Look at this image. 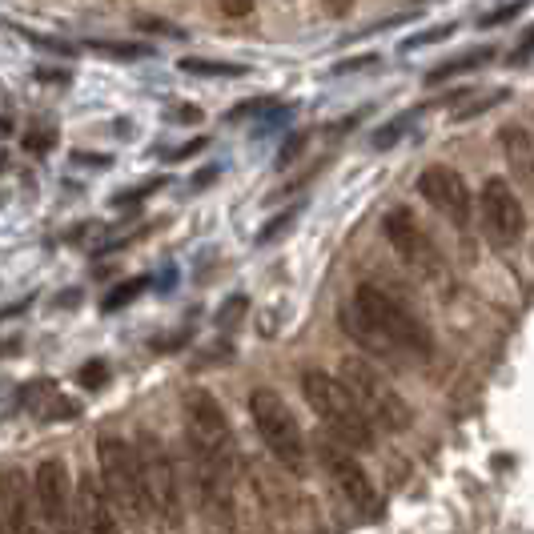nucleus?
<instances>
[{
  "label": "nucleus",
  "instance_id": "nucleus-1",
  "mask_svg": "<svg viewBox=\"0 0 534 534\" xmlns=\"http://www.w3.org/2000/svg\"><path fill=\"white\" fill-rule=\"evenodd\" d=\"M338 322L358 346H366L382 358L410 366V362H430V354H434L430 326L386 286H374V282L354 286Z\"/></svg>",
  "mask_w": 534,
  "mask_h": 534
},
{
  "label": "nucleus",
  "instance_id": "nucleus-2",
  "mask_svg": "<svg viewBox=\"0 0 534 534\" xmlns=\"http://www.w3.org/2000/svg\"><path fill=\"white\" fill-rule=\"evenodd\" d=\"M302 394L310 402V410L318 414V422L330 430V438H338L350 450H374V422L362 414V406L354 402V394L342 386L338 374L326 370H302Z\"/></svg>",
  "mask_w": 534,
  "mask_h": 534
},
{
  "label": "nucleus",
  "instance_id": "nucleus-3",
  "mask_svg": "<svg viewBox=\"0 0 534 534\" xmlns=\"http://www.w3.org/2000/svg\"><path fill=\"white\" fill-rule=\"evenodd\" d=\"M181 410H185L189 466L237 474V442H233V426H229L221 402L209 390H189Z\"/></svg>",
  "mask_w": 534,
  "mask_h": 534
},
{
  "label": "nucleus",
  "instance_id": "nucleus-4",
  "mask_svg": "<svg viewBox=\"0 0 534 534\" xmlns=\"http://www.w3.org/2000/svg\"><path fill=\"white\" fill-rule=\"evenodd\" d=\"M249 418H253V426H257L265 450L274 454V462H278L282 470H290V474H298V478L310 474V458H314L310 438H306V430L298 426L294 410L286 406V398H282L278 390H270V386L253 390V394H249Z\"/></svg>",
  "mask_w": 534,
  "mask_h": 534
},
{
  "label": "nucleus",
  "instance_id": "nucleus-5",
  "mask_svg": "<svg viewBox=\"0 0 534 534\" xmlns=\"http://www.w3.org/2000/svg\"><path fill=\"white\" fill-rule=\"evenodd\" d=\"M97 466H101V486H105L121 526H149L153 510L145 498L137 446L125 442L121 434H101L97 438Z\"/></svg>",
  "mask_w": 534,
  "mask_h": 534
},
{
  "label": "nucleus",
  "instance_id": "nucleus-6",
  "mask_svg": "<svg viewBox=\"0 0 534 534\" xmlns=\"http://www.w3.org/2000/svg\"><path fill=\"white\" fill-rule=\"evenodd\" d=\"M338 378L342 386L354 394V402L362 406V414L374 422V430H386V434H402L410 422H414V410L406 406V398L382 378L378 366H370L366 358H342L338 362Z\"/></svg>",
  "mask_w": 534,
  "mask_h": 534
},
{
  "label": "nucleus",
  "instance_id": "nucleus-7",
  "mask_svg": "<svg viewBox=\"0 0 534 534\" xmlns=\"http://www.w3.org/2000/svg\"><path fill=\"white\" fill-rule=\"evenodd\" d=\"M330 490L346 502V510H354L358 518H378L382 514V498H378V486L370 478V470L358 462V450L342 446L338 438H318L310 442Z\"/></svg>",
  "mask_w": 534,
  "mask_h": 534
},
{
  "label": "nucleus",
  "instance_id": "nucleus-8",
  "mask_svg": "<svg viewBox=\"0 0 534 534\" xmlns=\"http://www.w3.org/2000/svg\"><path fill=\"white\" fill-rule=\"evenodd\" d=\"M137 462H141V482H145V498H149V510L161 526L177 530L185 526V498H181V478H177V466L165 450V442L149 430L137 434Z\"/></svg>",
  "mask_w": 534,
  "mask_h": 534
},
{
  "label": "nucleus",
  "instance_id": "nucleus-9",
  "mask_svg": "<svg viewBox=\"0 0 534 534\" xmlns=\"http://www.w3.org/2000/svg\"><path fill=\"white\" fill-rule=\"evenodd\" d=\"M382 233H386L390 249L402 257V265L410 274H418L422 282H446V257L410 209H390L386 221H382Z\"/></svg>",
  "mask_w": 534,
  "mask_h": 534
},
{
  "label": "nucleus",
  "instance_id": "nucleus-10",
  "mask_svg": "<svg viewBox=\"0 0 534 534\" xmlns=\"http://www.w3.org/2000/svg\"><path fill=\"white\" fill-rule=\"evenodd\" d=\"M478 221L494 245H514L526 233V213L506 177H490L478 189Z\"/></svg>",
  "mask_w": 534,
  "mask_h": 534
},
{
  "label": "nucleus",
  "instance_id": "nucleus-11",
  "mask_svg": "<svg viewBox=\"0 0 534 534\" xmlns=\"http://www.w3.org/2000/svg\"><path fill=\"white\" fill-rule=\"evenodd\" d=\"M418 193L426 197V205L434 213H442L454 229H470V217H474V197H470V185L458 169L450 165H426L418 173Z\"/></svg>",
  "mask_w": 534,
  "mask_h": 534
},
{
  "label": "nucleus",
  "instance_id": "nucleus-12",
  "mask_svg": "<svg viewBox=\"0 0 534 534\" xmlns=\"http://www.w3.org/2000/svg\"><path fill=\"white\" fill-rule=\"evenodd\" d=\"M33 498H37V514L45 526L65 530L73 522V478L61 458H45L33 470Z\"/></svg>",
  "mask_w": 534,
  "mask_h": 534
},
{
  "label": "nucleus",
  "instance_id": "nucleus-13",
  "mask_svg": "<svg viewBox=\"0 0 534 534\" xmlns=\"http://www.w3.org/2000/svg\"><path fill=\"white\" fill-rule=\"evenodd\" d=\"M73 518H77V526L89 530V534H113V530H121V518H117V510H113V502H109L101 478H89V474L77 482Z\"/></svg>",
  "mask_w": 534,
  "mask_h": 534
},
{
  "label": "nucleus",
  "instance_id": "nucleus-14",
  "mask_svg": "<svg viewBox=\"0 0 534 534\" xmlns=\"http://www.w3.org/2000/svg\"><path fill=\"white\" fill-rule=\"evenodd\" d=\"M0 510H5V526L9 530H33L37 518V498H33V478L17 466H9L5 474H0Z\"/></svg>",
  "mask_w": 534,
  "mask_h": 534
},
{
  "label": "nucleus",
  "instance_id": "nucleus-15",
  "mask_svg": "<svg viewBox=\"0 0 534 534\" xmlns=\"http://www.w3.org/2000/svg\"><path fill=\"white\" fill-rule=\"evenodd\" d=\"M21 402L37 414V418H49V422H57V418H77V402H69L49 378H41V382H33V386H25V394H21Z\"/></svg>",
  "mask_w": 534,
  "mask_h": 534
},
{
  "label": "nucleus",
  "instance_id": "nucleus-16",
  "mask_svg": "<svg viewBox=\"0 0 534 534\" xmlns=\"http://www.w3.org/2000/svg\"><path fill=\"white\" fill-rule=\"evenodd\" d=\"M498 141H502V149H506V157H510V169H514L518 177L534 181V133H530L526 125H506V129L498 133Z\"/></svg>",
  "mask_w": 534,
  "mask_h": 534
},
{
  "label": "nucleus",
  "instance_id": "nucleus-17",
  "mask_svg": "<svg viewBox=\"0 0 534 534\" xmlns=\"http://www.w3.org/2000/svg\"><path fill=\"white\" fill-rule=\"evenodd\" d=\"M490 57H494V49H490V45H486V49H474V53H462V57H454L450 65H438V69H434L426 81H430V85H438V81H450V77H458V73H470V69L486 65Z\"/></svg>",
  "mask_w": 534,
  "mask_h": 534
},
{
  "label": "nucleus",
  "instance_id": "nucleus-18",
  "mask_svg": "<svg viewBox=\"0 0 534 534\" xmlns=\"http://www.w3.org/2000/svg\"><path fill=\"white\" fill-rule=\"evenodd\" d=\"M181 73H197V77H241L245 73V65H209V61H197V57H189V61H181Z\"/></svg>",
  "mask_w": 534,
  "mask_h": 534
},
{
  "label": "nucleus",
  "instance_id": "nucleus-19",
  "mask_svg": "<svg viewBox=\"0 0 534 534\" xmlns=\"http://www.w3.org/2000/svg\"><path fill=\"white\" fill-rule=\"evenodd\" d=\"M145 286H149V278H137V282H129L125 290H113V294L105 298V310H117V306H129V302H133V298H137V294H141Z\"/></svg>",
  "mask_w": 534,
  "mask_h": 534
},
{
  "label": "nucleus",
  "instance_id": "nucleus-20",
  "mask_svg": "<svg viewBox=\"0 0 534 534\" xmlns=\"http://www.w3.org/2000/svg\"><path fill=\"white\" fill-rule=\"evenodd\" d=\"M526 5H530V0H510V5H502V9L486 13V17H482V25H486V29H494V25H502V21H514V17H518Z\"/></svg>",
  "mask_w": 534,
  "mask_h": 534
},
{
  "label": "nucleus",
  "instance_id": "nucleus-21",
  "mask_svg": "<svg viewBox=\"0 0 534 534\" xmlns=\"http://www.w3.org/2000/svg\"><path fill=\"white\" fill-rule=\"evenodd\" d=\"M105 382H109L105 362H89V366H81V386H85V390H101Z\"/></svg>",
  "mask_w": 534,
  "mask_h": 534
},
{
  "label": "nucleus",
  "instance_id": "nucleus-22",
  "mask_svg": "<svg viewBox=\"0 0 534 534\" xmlns=\"http://www.w3.org/2000/svg\"><path fill=\"white\" fill-rule=\"evenodd\" d=\"M217 9H221L225 17H233V21H241V17L253 13V0H217Z\"/></svg>",
  "mask_w": 534,
  "mask_h": 534
},
{
  "label": "nucleus",
  "instance_id": "nucleus-23",
  "mask_svg": "<svg viewBox=\"0 0 534 534\" xmlns=\"http://www.w3.org/2000/svg\"><path fill=\"white\" fill-rule=\"evenodd\" d=\"M97 53H113V57H145V49L137 45H93Z\"/></svg>",
  "mask_w": 534,
  "mask_h": 534
},
{
  "label": "nucleus",
  "instance_id": "nucleus-24",
  "mask_svg": "<svg viewBox=\"0 0 534 534\" xmlns=\"http://www.w3.org/2000/svg\"><path fill=\"white\" fill-rule=\"evenodd\" d=\"M322 5H326V13H330V17H350L358 0H322Z\"/></svg>",
  "mask_w": 534,
  "mask_h": 534
},
{
  "label": "nucleus",
  "instance_id": "nucleus-25",
  "mask_svg": "<svg viewBox=\"0 0 534 534\" xmlns=\"http://www.w3.org/2000/svg\"><path fill=\"white\" fill-rule=\"evenodd\" d=\"M442 37H450V29H434V33H422V37H410L402 49H422V45H430V41H442Z\"/></svg>",
  "mask_w": 534,
  "mask_h": 534
},
{
  "label": "nucleus",
  "instance_id": "nucleus-26",
  "mask_svg": "<svg viewBox=\"0 0 534 534\" xmlns=\"http://www.w3.org/2000/svg\"><path fill=\"white\" fill-rule=\"evenodd\" d=\"M197 149H205V141H201V137H197V141H189L185 149H177V153H173L169 161H185V157H189V153H197Z\"/></svg>",
  "mask_w": 534,
  "mask_h": 534
},
{
  "label": "nucleus",
  "instance_id": "nucleus-27",
  "mask_svg": "<svg viewBox=\"0 0 534 534\" xmlns=\"http://www.w3.org/2000/svg\"><path fill=\"white\" fill-rule=\"evenodd\" d=\"M530 49H534V33H530V37H526V41H522V49H518V57H526V53H530Z\"/></svg>",
  "mask_w": 534,
  "mask_h": 534
}]
</instances>
